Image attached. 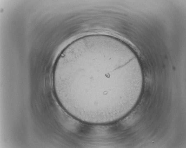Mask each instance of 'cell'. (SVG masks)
<instances>
[{"instance_id":"obj_1","label":"cell","mask_w":186,"mask_h":148,"mask_svg":"<svg viewBox=\"0 0 186 148\" xmlns=\"http://www.w3.org/2000/svg\"><path fill=\"white\" fill-rule=\"evenodd\" d=\"M121 49L111 40L94 36L75 40L64 50L56 62L53 81L69 112L104 117L114 104L119 83L136 80L139 68L131 58L124 60Z\"/></svg>"}]
</instances>
